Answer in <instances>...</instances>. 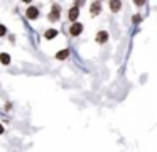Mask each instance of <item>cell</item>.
Masks as SVG:
<instances>
[{"label": "cell", "mask_w": 157, "mask_h": 152, "mask_svg": "<svg viewBox=\"0 0 157 152\" xmlns=\"http://www.w3.org/2000/svg\"><path fill=\"white\" fill-rule=\"evenodd\" d=\"M81 30H83V25L79 22H75L71 27H69V32H71V36H79L81 34Z\"/></svg>", "instance_id": "obj_1"}, {"label": "cell", "mask_w": 157, "mask_h": 152, "mask_svg": "<svg viewBox=\"0 0 157 152\" xmlns=\"http://www.w3.org/2000/svg\"><path fill=\"white\" fill-rule=\"evenodd\" d=\"M25 15H27L29 19H37V17H39V10L36 9V7H29L27 12H25Z\"/></svg>", "instance_id": "obj_2"}, {"label": "cell", "mask_w": 157, "mask_h": 152, "mask_svg": "<svg viewBox=\"0 0 157 152\" xmlns=\"http://www.w3.org/2000/svg\"><path fill=\"white\" fill-rule=\"evenodd\" d=\"M58 19H59V7L54 5L52 7V12L49 14V20H51V22H56Z\"/></svg>", "instance_id": "obj_3"}, {"label": "cell", "mask_w": 157, "mask_h": 152, "mask_svg": "<svg viewBox=\"0 0 157 152\" xmlns=\"http://www.w3.org/2000/svg\"><path fill=\"white\" fill-rule=\"evenodd\" d=\"M106 39H108V34H106L105 30H101V32H98V34H96V42L105 44V42H106Z\"/></svg>", "instance_id": "obj_4"}, {"label": "cell", "mask_w": 157, "mask_h": 152, "mask_svg": "<svg viewBox=\"0 0 157 152\" xmlns=\"http://www.w3.org/2000/svg\"><path fill=\"white\" fill-rule=\"evenodd\" d=\"M56 36H58V30L56 29H49V30H46V34H44L46 39H52V37H56Z\"/></svg>", "instance_id": "obj_5"}, {"label": "cell", "mask_w": 157, "mask_h": 152, "mask_svg": "<svg viewBox=\"0 0 157 152\" xmlns=\"http://www.w3.org/2000/svg\"><path fill=\"white\" fill-rule=\"evenodd\" d=\"M78 15H79V10L76 9V7L69 10V20H76V19H78Z\"/></svg>", "instance_id": "obj_6"}, {"label": "cell", "mask_w": 157, "mask_h": 152, "mask_svg": "<svg viewBox=\"0 0 157 152\" xmlns=\"http://www.w3.org/2000/svg\"><path fill=\"white\" fill-rule=\"evenodd\" d=\"M100 10H101V5H100L98 2L91 3V14H93V15H96V14H100Z\"/></svg>", "instance_id": "obj_7"}, {"label": "cell", "mask_w": 157, "mask_h": 152, "mask_svg": "<svg viewBox=\"0 0 157 152\" xmlns=\"http://www.w3.org/2000/svg\"><path fill=\"white\" fill-rule=\"evenodd\" d=\"M120 7H122V3H120L118 0H115V2H110V9H112L113 12H118Z\"/></svg>", "instance_id": "obj_8"}, {"label": "cell", "mask_w": 157, "mask_h": 152, "mask_svg": "<svg viewBox=\"0 0 157 152\" xmlns=\"http://www.w3.org/2000/svg\"><path fill=\"white\" fill-rule=\"evenodd\" d=\"M68 56H69V51L68 49H63V51H59V53L56 54V57H58V59H66Z\"/></svg>", "instance_id": "obj_9"}, {"label": "cell", "mask_w": 157, "mask_h": 152, "mask_svg": "<svg viewBox=\"0 0 157 152\" xmlns=\"http://www.w3.org/2000/svg\"><path fill=\"white\" fill-rule=\"evenodd\" d=\"M0 63H2V64H9V63H10V56H9V54H0Z\"/></svg>", "instance_id": "obj_10"}, {"label": "cell", "mask_w": 157, "mask_h": 152, "mask_svg": "<svg viewBox=\"0 0 157 152\" xmlns=\"http://www.w3.org/2000/svg\"><path fill=\"white\" fill-rule=\"evenodd\" d=\"M5 32H7V29H5L4 25H0V36H4Z\"/></svg>", "instance_id": "obj_11"}, {"label": "cell", "mask_w": 157, "mask_h": 152, "mask_svg": "<svg viewBox=\"0 0 157 152\" xmlns=\"http://www.w3.org/2000/svg\"><path fill=\"white\" fill-rule=\"evenodd\" d=\"M140 20H142V19H140V15H133V24L140 22Z\"/></svg>", "instance_id": "obj_12"}, {"label": "cell", "mask_w": 157, "mask_h": 152, "mask_svg": "<svg viewBox=\"0 0 157 152\" xmlns=\"http://www.w3.org/2000/svg\"><path fill=\"white\" fill-rule=\"evenodd\" d=\"M0 134H4V127H2V123H0Z\"/></svg>", "instance_id": "obj_13"}]
</instances>
